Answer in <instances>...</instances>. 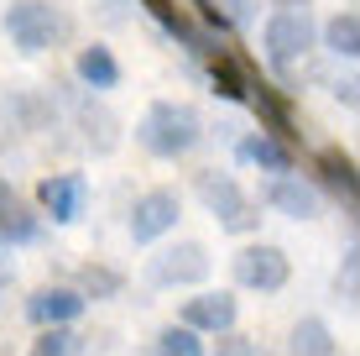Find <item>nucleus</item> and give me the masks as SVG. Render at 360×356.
Returning a JSON list of instances; mask_svg holds the SVG:
<instances>
[{
    "label": "nucleus",
    "instance_id": "nucleus-9",
    "mask_svg": "<svg viewBox=\"0 0 360 356\" xmlns=\"http://www.w3.org/2000/svg\"><path fill=\"white\" fill-rule=\"evenodd\" d=\"M245 105L256 110V121H262V131L266 137H277V142H297V116H292V90L288 84H271L262 79V73H251V94H245Z\"/></svg>",
    "mask_w": 360,
    "mask_h": 356
},
{
    "label": "nucleus",
    "instance_id": "nucleus-18",
    "mask_svg": "<svg viewBox=\"0 0 360 356\" xmlns=\"http://www.w3.org/2000/svg\"><path fill=\"white\" fill-rule=\"evenodd\" d=\"M73 79L84 84V94H105L120 84V58L110 53L105 42H89L79 47V58H73Z\"/></svg>",
    "mask_w": 360,
    "mask_h": 356
},
{
    "label": "nucleus",
    "instance_id": "nucleus-22",
    "mask_svg": "<svg viewBox=\"0 0 360 356\" xmlns=\"http://www.w3.org/2000/svg\"><path fill=\"white\" fill-rule=\"evenodd\" d=\"M288 356H334V330L319 320V314L297 320L292 325V340H288Z\"/></svg>",
    "mask_w": 360,
    "mask_h": 356
},
{
    "label": "nucleus",
    "instance_id": "nucleus-6",
    "mask_svg": "<svg viewBox=\"0 0 360 356\" xmlns=\"http://www.w3.org/2000/svg\"><path fill=\"white\" fill-rule=\"evenodd\" d=\"M209 278V247L204 241H172L157 257H146V283L152 288H198Z\"/></svg>",
    "mask_w": 360,
    "mask_h": 356
},
{
    "label": "nucleus",
    "instance_id": "nucleus-23",
    "mask_svg": "<svg viewBox=\"0 0 360 356\" xmlns=\"http://www.w3.org/2000/svg\"><path fill=\"white\" fill-rule=\"evenodd\" d=\"M157 356H209L204 336H193L188 325H162L157 330Z\"/></svg>",
    "mask_w": 360,
    "mask_h": 356
},
{
    "label": "nucleus",
    "instance_id": "nucleus-8",
    "mask_svg": "<svg viewBox=\"0 0 360 356\" xmlns=\"http://www.w3.org/2000/svg\"><path fill=\"white\" fill-rule=\"evenodd\" d=\"M178 215H183V194L178 189H146V194H136V204H131V241H136V247L162 241L167 231H178Z\"/></svg>",
    "mask_w": 360,
    "mask_h": 356
},
{
    "label": "nucleus",
    "instance_id": "nucleus-17",
    "mask_svg": "<svg viewBox=\"0 0 360 356\" xmlns=\"http://www.w3.org/2000/svg\"><path fill=\"white\" fill-rule=\"evenodd\" d=\"M235 157L251 168H262V173L282 178V173H297V147L266 137V131H251V137H240V147H235Z\"/></svg>",
    "mask_w": 360,
    "mask_h": 356
},
{
    "label": "nucleus",
    "instance_id": "nucleus-7",
    "mask_svg": "<svg viewBox=\"0 0 360 356\" xmlns=\"http://www.w3.org/2000/svg\"><path fill=\"white\" fill-rule=\"evenodd\" d=\"M235 283L251 288V293H282L292 278V262L282 247H271V241H251V247L235 252Z\"/></svg>",
    "mask_w": 360,
    "mask_h": 356
},
{
    "label": "nucleus",
    "instance_id": "nucleus-1",
    "mask_svg": "<svg viewBox=\"0 0 360 356\" xmlns=\"http://www.w3.org/2000/svg\"><path fill=\"white\" fill-rule=\"evenodd\" d=\"M136 142L146 147L152 157H188L198 142H204V121L188 100H152L136 121Z\"/></svg>",
    "mask_w": 360,
    "mask_h": 356
},
{
    "label": "nucleus",
    "instance_id": "nucleus-4",
    "mask_svg": "<svg viewBox=\"0 0 360 356\" xmlns=\"http://www.w3.org/2000/svg\"><path fill=\"white\" fill-rule=\"evenodd\" d=\"M0 27H6V37L27 58H37V53H53V47L68 37V16L53 6V0H11L6 16H0Z\"/></svg>",
    "mask_w": 360,
    "mask_h": 356
},
{
    "label": "nucleus",
    "instance_id": "nucleus-14",
    "mask_svg": "<svg viewBox=\"0 0 360 356\" xmlns=\"http://www.w3.org/2000/svg\"><path fill=\"white\" fill-rule=\"evenodd\" d=\"M37 236H42V215L0 178V247H32Z\"/></svg>",
    "mask_w": 360,
    "mask_h": 356
},
{
    "label": "nucleus",
    "instance_id": "nucleus-5",
    "mask_svg": "<svg viewBox=\"0 0 360 356\" xmlns=\"http://www.w3.org/2000/svg\"><path fill=\"white\" fill-rule=\"evenodd\" d=\"M53 100L68 105L73 126H79V142L89 147L94 157H110L120 147V116L99 100V94H68V84H53Z\"/></svg>",
    "mask_w": 360,
    "mask_h": 356
},
{
    "label": "nucleus",
    "instance_id": "nucleus-19",
    "mask_svg": "<svg viewBox=\"0 0 360 356\" xmlns=\"http://www.w3.org/2000/svg\"><path fill=\"white\" fill-rule=\"evenodd\" d=\"M6 121H16L21 131H47L58 121V100L42 94V90H16L6 100Z\"/></svg>",
    "mask_w": 360,
    "mask_h": 356
},
{
    "label": "nucleus",
    "instance_id": "nucleus-30",
    "mask_svg": "<svg viewBox=\"0 0 360 356\" xmlns=\"http://www.w3.org/2000/svg\"><path fill=\"white\" fill-rule=\"evenodd\" d=\"M188 6H193V11H204V6H214V0H188Z\"/></svg>",
    "mask_w": 360,
    "mask_h": 356
},
{
    "label": "nucleus",
    "instance_id": "nucleus-2",
    "mask_svg": "<svg viewBox=\"0 0 360 356\" xmlns=\"http://www.w3.org/2000/svg\"><path fill=\"white\" fill-rule=\"evenodd\" d=\"M193 189H198V200H204V210L219 220V231H230V236H251V231H262V204L240 189L235 173L204 168V173L193 178Z\"/></svg>",
    "mask_w": 360,
    "mask_h": 356
},
{
    "label": "nucleus",
    "instance_id": "nucleus-3",
    "mask_svg": "<svg viewBox=\"0 0 360 356\" xmlns=\"http://www.w3.org/2000/svg\"><path fill=\"white\" fill-rule=\"evenodd\" d=\"M319 47V21L314 11H271L262 27V58L271 63V73H292L303 68V58Z\"/></svg>",
    "mask_w": 360,
    "mask_h": 356
},
{
    "label": "nucleus",
    "instance_id": "nucleus-16",
    "mask_svg": "<svg viewBox=\"0 0 360 356\" xmlns=\"http://www.w3.org/2000/svg\"><path fill=\"white\" fill-rule=\"evenodd\" d=\"M204 79H209V90H214L219 100H230V105H245V94H251V63H245L240 53H230V47H219L214 58H204Z\"/></svg>",
    "mask_w": 360,
    "mask_h": 356
},
{
    "label": "nucleus",
    "instance_id": "nucleus-25",
    "mask_svg": "<svg viewBox=\"0 0 360 356\" xmlns=\"http://www.w3.org/2000/svg\"><path fill=\"white\" fill-rule=\"evenodd\" d=\"M219 346L209 351V356H262V346H256L251 336H240V330H225V336H214Z\"/></svg>",
    "mask_w": 360,
    "mask_h": 356
},
{
    "label": "nucleus",
    "instance_id": "nucleus-21",
    "mask_svg": "<svg viewBox=\"0 0 360 356\" xmlns=\"http://www.w3.org/2000/svg\"><path fill=\"white\" fill-rule=\"evenodd\" d=\"M79 299L84 304H99V299H120V288H126V273H120V267H105V262H84L79 267Z\"/></svg>",
    "mask_w": 360,
    "mask_h": 356
},
{
    "label": "nucleus",
    "instance_id": "nucleus-27",
    "mask_svg": "<svg viewBox=\"0 0 360 356\" xmlns=\"http://www.w3.org/2000/svg\"><path fill=\"white\" fill-rule=\"evenodd\" d=\"M214 11L230 21V27H245V21L256 16V0H214Z\"/></svg>",
    "mask_w": 360,
    "mask_h": 356
},
{
    "label": "nucleus",
    "instance_id": "nucleus-15",
    "mask_svg": "<svg viewBox=\"0 0 360 356\" xmlns=\"http://www.w3.org/2000/svg\"><path fill=\"white\" fill-rule=\"evenodd\" d=\"M262 204H271V210L288 215V220H314L319 215V189H314V183H303L297 173H282V178H266Z\"/></svg>",
    "mask_w": 360,
    "mask_h": 356
},
{
    "label": "nucleus",
    "instance_id": "nucleus-28",
    "mask_svg": "<svg viewBox=\"0 0 360 356\" xmlns=\"http://www.w3.org/2000/svg\"><path fill=\"white\" fill-rule=\"evenodd\" d=\"M329 90H334V100H340L345 110H355V105H360V84H355V73H345V79H334Z\"/></svg>",
    "mask_w": 360,
    "mask_h": 356
},
{
    "label": "nucleus",
    "instance_id": "nucleus-29",
    "mask_svg": "<svg viewBox=\"0 0 360 356\" xmlns=\"http://www.w3.org/2000/svg\"><path fill=\"white\" fill-rule=\"evenodd\" d=\"M266 6H277V11H308L314 0H266Z\"/></svg>",
    "mask_w": 360,
    "mask_h": 356
},
{
    "label": "nucleus",
    "instance_id": "nucleus-24",
    "mask_svg": "<svg viewBox=\"0 0 360 356\" xmlns=\"http://www.w3.org/2000/svg\"><path fill=\"white\" fill-rule=\"evenodd\" d=\"M79 351H84V340L73 336V325H58V330H42L27 356H79Z\"/></svg>",
    "mask_w": 360,
    "mask_h": 356
},
{
    "label": "nucleus",
    "instance_id": "nucleus-20",
    "mask_svg": "<svg viewBox=\"0 0 360 356\" xmlns=\"http://www.w3.org/2000/svg\"><path fill=\"white\" fill-rule=\"evenodd\" d=\"M319 42H324L334 58L355 63V58H360V16H355L350 6H345V11H334V16L324 21V27H319Z\"/></svg>",
    "mask_w": 360,
    "mask_h": 356
},
{
    "label": "nucleus",
    "instance_id": "nucleus-10",
    "mask_svg": "<svg viewBox=\"0 0 360 356\" xmlns=\"http://www.w3.org/2000/svg\"><path fill=\"white\" fill-rule=\"evenodd\" d=\"M89 204V178L84 173H47L37 183V215H47L53 226H73Z\"/></svg>",
    "mask_w": 360,
    "mask_h": 356
},
{
    "label": "nucleus",
    "instance_id": "nucleus-11",
    "mask_svg": "<svg viewBox=\"0 0 360 356\" xmlns=\"http://www.w3.org/2000/svg\"><path fill=\"white\" fill-rule=\"evenodd\" d=\"M235 320H240V304H235V293H225V288L183 299V314H178V325H188L193 336H225V330H235Z\"/></svg>",
    "mask_w": 360,
    "mask_h": 356
},
{
    "label": "nucleus",
    "instance_id": "nucleus-13",
    "mask_svg": "<svg viewBox=\"0 0 360 356\" xmlns=\"http://www.w3.org/2000/svg\"><path fill=\"white\" fill-rule=\"evenodd\" d=\"M314 173L319 183L345 204V215H355V189H360V173H355V157L345 147H319L314 152Z\"/></svg>",
    "mask_w": 360,
    "mask_h": 356
},
{
    "label": "nucleus",
    "instance_id": "nucleus-26",
    "mask_svg": "<svg viewBox=\"0 0 360 356\" xmlns=\"http://www.w3.org/2000/svg\"><path fill=\"white\" fill-rule=\"evenodd\" d=\"M355 267H360V252L350 247V252H345V267H340V278H334V288H340V299H345V304H355Z\"/></svg>",
    "mask_w": 360,
    "mask_h": 356
},
{
    "label": "nucleus",
    "instance_id": "nucleus-12",
    "mask_svg": "<svg viewBox=\"0 0 360 356\" xmlns=\"http://www.w3.org/2000/svg\"><path fill=\"white\" fill-rule=\"evenodd\" d=\"M79 314H84V299H79V288H73V283H47V288H37L32 299H27V320L37 330L73 325Z\"/></svg>",
    "mask_w": 360,
    "mask_h": 356
}]
</instances>
